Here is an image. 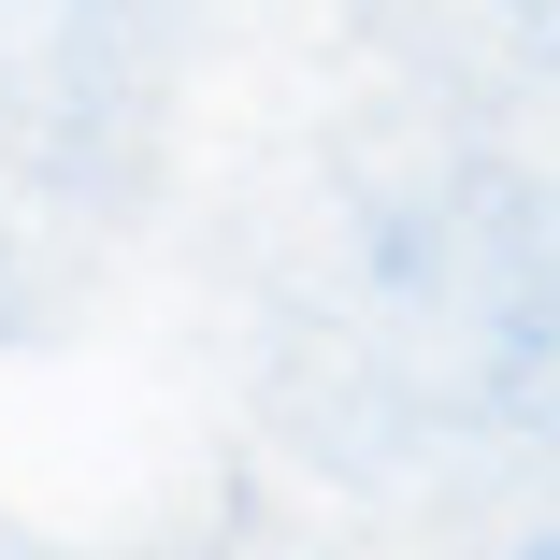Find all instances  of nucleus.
Returning <instances> with one entry per match:
<instances>
[]
</instances>
